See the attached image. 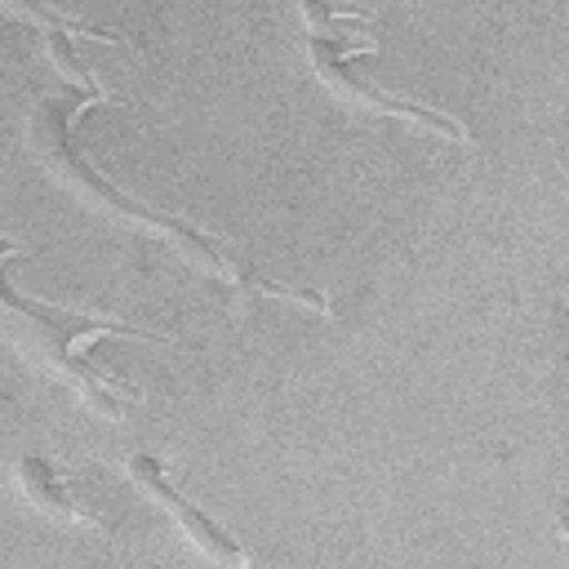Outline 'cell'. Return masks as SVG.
Returning <instances> with one entry per match:
<instances>
[{
	"mask_svg": "<svg viewBox=\"0 0 569 569\" xmlns=\"http://www.w3.org/2000/svg\"><path fill=\"white\" fill-rule=\"evenodd\" d=\"M44 49H49V58H53V67L67 76V80H76V84H84V93H93V98H102V89H98V80H93V71L80 62V53L71 49V36L67 31H58V27H44Z\"/></svg>",
	"mask_w": 569,
	"mask_h": 569,
	"instance_id": "cell-6",
	"label": "cell"
},
{
	"mask_svg": "<svg viewBox=\"0 0 569 569\" xmlns=\"http://www.w3.org/2000/svg\"><path fill=\"white\" fill-rule=\"evenodd\" d=\"M240 284H244V289L276 293V298H289V302L311 307V311H329V298H325V293H316V289H298V284H276V280H267V276H258V271H240Z\"/></svg>",
	"mask_w": 569,
	"mask_h": 569,
	"instance_id": "cell-7",
	"label": "cell"
},
{
	"mask_svg": "<svg viewBox=\"0 0 569 569\" xmlns=\"http://www.w3.org/2000/svg\"><path fill=\"white\" fill-rule=\"evenodd\" d=\"M124 467H129L133 485H138L156 507H164V511L178 520V529H182V533H187L204 556H213V560H218V565H227V569H240V565H244V547H240V542H236V538H231V533H227L209 511H200V507H196V502H191V498H187V493L164 476L160 458H151V453H133Z\"/></svg>",
	"mask_w": 569,
	"mask_h": 569,
	"instance_id": "cell-4",
	"label": "cell"
},
{
	"mask_svg": "<svg viewBox=\"0 0 569 569\" xmlns=\"http://www.w3.org/2000/svg\"><path fill=\"white\" fill-rule=\"evenodd\" d=\"M18 485H22L27 502L40 507V511H49L53 520H67V525H80V529H107V520L93 507H84L80 498H71L58 485V471H53L49 458H36V453L18 458Z\"/></svg>",
	"mask_w": 569,
	"mask_h": 569,
	"instance_id": "cell-5",
	"label": "cell"
},
{
	"mask_svg": "<svg viewBox=\"0 0 569 569\" xmlns=\"http://www.w3.org/2000/svg\"><path fill=\"white\" fill-rule=\"evenodd\" d=\"M27 253L22 244L4 240L0 236V262L4 258H18ZM0 333L40 369H49L53 378H62L93 413L120 422L124 418V405L138 400L133 387L107 378L98 365H89V356L80 351L84 342L102 338V333H124V338H160V342H173L169 333H156V329H138V325H124V320H102V316H76L67 307H49L40 298H27L18 293L4 276H0Z\"/></svg>",
	"mask_w": 569,
	"mask_h": 569,
	"instance_id": "cell-2",
	"label": "cell"
},
{
	"mask_svg": "<svg viewBox=\"0 0 569 569\" xmlns=\"http://www.w3.org/2000/svg\"><path fill=\"white\" fill-rule=\"evenodd\" d=\"M89 102H102V98H89V93H53V98H44L36 111H31V151H36V160L49 169V178L58 182V187H67L71 196H80L89 209H98V213H107V218H116V222H129V227H138V231H151V236H160V240H169L187 262H196L200 271H209V276H218V280H227V284H240V262L213 240V236H204L200 227H191V222H182V218H173V213H160V209H151V204H142V200H133V196H124L116 182H107L93 164H89V156H84V147L76 142V116L89 107Z\"/></svg>",
	"mask_w": 569,
	"mask_h": 569,
	"instance_id": "cell-1",
	"label": "cell"
},
{
	"mask_svg": "<svg viewBox=\"0 0 569 569\" xmlns=\"http://www.w3.org/2000/svg\"><path fill=\"white\" fill-rule=\"evenodd\" d=\"M351 49H373V40L307 36V53H311V67H316L320 84H329L342 102H356V107L378 111V116H400V120H409V124H418V129H427V133H436V138H445V142H471L467 124H458L453 116H445V111H436V107H422V102H413V98H400V93L373 84L369 76L351 71V62H347Z\"/></svg>",
	"mask_w": 569,
	"mask_h": 569,
	"instance_id": "cell-3",
	"label": "cell"
}]
</instances>
